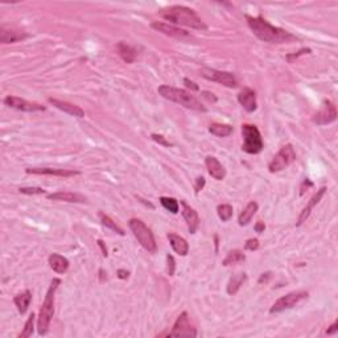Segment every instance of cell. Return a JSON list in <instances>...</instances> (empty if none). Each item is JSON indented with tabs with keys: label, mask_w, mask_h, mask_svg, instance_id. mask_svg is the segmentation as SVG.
<instances>
[{
	"label": "cell",
	"mask_w": 338,
	"mask_h": 338,
	"mask_svg": "<svg viewBox=\"0 0 338 338\" xmlns=\"http://www.w3.org/2000/svg\"><path fill=\"white\" fill-rule=\"evenodd\" d=\"M30 300H32V293H30V291H24L23 293H19L17 296H15L13 303H15V305L17 307V310H19L20 314H24V313L28 310Z\"/></svg>",
	"instance_id": "24"
},
{
	"label": "cell",
	"mask_w": 338,
	"mask_h": 338,
	"mask_svg": "<svg viewBox=\"0 0 338 338\" xmlns=\"http://www.w3.org/2000/svg\"><path fill=\"white\" fill-rule=\"evenodd\" d=\"M26 37L27 34H24L23 32H19V30L7 29L5 27L0 28V42L1 44H12V42H16Z\"/></svg>",
	"instance_id": "23"
},
{
	"label": "cell",
	"mask_w": 338,
	"mask_h": 338,
	"mask_svg": "<svg viewBox=\"0 0 338 338\" xmlns=\"http://www.w3.org/2000/svg\"><path fill=\"white\" fill-rule=\"evenodd\" d=\"M203 78H206L209 81H213V82H217V84H224L226 87H237L238 81L235 78V76L232 73L228 72H221V70H216V69H209L203 68L202 72H201Z\"/></svg>",
	"instance_id": "9"
},
{
	"label": "cell",
	"mask_w": 338,
	"mask_h": 338,
	"mask_svg": "<svg viewBox=\"0 0 338 338\" xmlns=\"http://www.w3.org/2000/svg\"><path fill=\"white\" fill-rule=\"evenodd\" d=\"M169 337H197V330L190 324L188 313L182 312L174 322L172 332L168 333Z\"/></svg>",
	"instance_id": "10"
},
{
	"label": "cell",
	"mask_w": 338,
	"mask_h": 338,
	"mask_svg": "<svg viewBox=\"0 0 338 338\" xmlns=\"http://www.w3.org/2000/svg\"><path fill=\"white\" fill-rule=\"evenodd\" d=\"M337 119V109L333 102L325 101L320 110L313 115L312 120L318 126H325Z\"/></svg>",
	"instance_id": "11"
},
{
	"label": "cell",
	"mask_w": 338,
	"mask_h": 338,
	"mask_svg": "<svg viewBox=\"0 0 338 338\" xmlns=\"http://www.w3.org/2000/svg\"><path fill=\"white\" fill-rule=\"evenodd\" d=\"M305 299H308V292L307 291H295L291 293H287L283 297H280L279 300L275 301V304L271 307L270 313H280L291 309L296 307L297 304H300L301 301H304Z\"/></svg>",
	"instance_id": "8"
},
{
	"label": "cell",
	"mask_w": 338,
	"mask_h": 338,
	"mask_svg": "<svg viewBox=\"0 0 338 338\" xmlns=\"http://www.w3.org/2000/svg\"><path fill=\"white\" fill-rule=\"evenodd\" d=\"M242 136H243V145L242 149L250 155H258L263 151L264 143H263L262 135L259 132L258 127L254 124H243L242 126Z\"/></svg>",
	"instance_id": "5"
},
{
	"label": "cell",
	"mask_w": 338,
	"mask_h": 338,
	"mask_svg": "<svg viewBox=\"0 0 338 338\" xmlns=\"http://www.w3.org/2000/svg\"><path fill=\"white\" fill-rule=\"evenodd\" d=\"M128 226L134 232L135 238L139 241V243L147 250L148 253H155L156 251V241L153 237L152 231L145 226L143 221L138 220V218H132L128 222Z\"/></svg>",
	"instance_id": "6"
},
{
	"label": "cell",
	"mask_w": 338,
	"mask_h": 338,
	"mask_svg": "<svg viewBox=\"0 0 338 338\" xmlns=\"http://www.w3.org/2000/svg\"><path fill=\"white\" fill-rule=\"evenodd\" d=\"M256 211H258V203L254 202V201L249 202L247 203V206H246L245 209H243V211L239 214L238 224L241 225V226L249 225L250 221L253 220V217L255 216V213H256Z\"/></svg>",
	"instance_id": "25"
},
{
	"label": "cell",
	"mask_w": 338,
	"mask_h": 338,
	"mask_svg": "<svg viewBox=\"0 0 338 338\" xmlns=\"http://www.w3.org/2000/svg\"><path fill=\"white\" fill-rule=\"evenodd\" d=\"M26 172L28 174H47V176H57V177H72L80 174L78 170L56 168H27Z\"/></svg>",
	"instance_id": "15"
},
{
	"label": "cell",
	"mask_w": 338,
	"mask_h": 338,
	"mask_svg": "<svg viewBox=\"0 0 338 338\" xmlns=\"http://www.w3.org/2000/svg\"><path fill=\"white\" fill-rule=\"evenodd\" d=\"M209 132L218 138H226L232 134V127L228 124H222V123H213L209 127Z\"/></svg>",
	"instance_id": "28"
},
{
	"label": "cell",
	"mask_w": 338,
	"mask_h": 338,
	"mask_svg": "<svg viewBox=\"0 0 338 338\" xmlns=\"http://www.w3.org/2000/svg\"><path fill=\"white\" fill-rule=\"evenodd\" d=\"M203 186H205V178H203L202 176H201V177H197V180H196V185H195L196 193H199V192L203 189Z\"/></svg>",
	"instance_id": "39"
},
{
	"label": "cell",
	"mask_w": 338,
	"mask_h": 338,
	"mask_svg": "<svg viewBox=\"0 0 338 338\" xmlns=\"http://www.w3.org/2000/svg\"><path fill=\"white\" fill-rule=\"evenodd\" d=\"M337 330H338V322L336 321L333 325L330 326L329 329L326 330V334H328V336H333V334L337 333Z\"/></svg>",
	"instance_id": "41"
},
{
	"label": "cell",
	"mask_w": 338,
	"mask_h": 338,
	"mask_svg": "<svg viewBox=\"0 0 338 338\" xmlns=\"http://www.w3.org/2000/svg\"><path fill=\"white\" fill-rule=\"evenodd\" d=\"M238 102L241 103V106L245 109L247 113H254L258 107L256 103V94L255 91L249 87H245L241 93L238 94Z\"/></svg>",
	"instance_id": "16"
},
{
	"label": "cell",
	"mask_w": 338,
	"mask_h": 338,
	"mask_svg": "<svg viewBox=\"0 0 338 338\" xmlns=\"http://www.w3.org/2000/svg\"><path fill=\"white\" fill-rule=\"evenodd\" d=\"M19 192L23 193V195H29V196L44 195V193H45V190L42 189V188H20Z\"/></svg>",
	"instance_id": "34"
},
{
	"label": "cell",
	"mask_w": 338,
	"mask_h": 338,
	"mask_svg": "<svg viewBox=\"0 0 338 338\" xmlns=\"http://www.w3.org/2000/svg\"><path fill=\"white\" fill-rule=\"evenodd\" d=\"M98 245H99V247H101L102 251H103V256H107V249H106L105 245H103V242H102L101 239L98 241Z\"/></svg>",
	"instance_id": "46"
},
{
	"label": "cell",
	"mask_w": 338,
	"mask_h": 338,
	"mask_svg": "<svg viewBox=\"0 0 338 338\" xmlns=\"http://www.w3.org/2000/svg\"><path fill=\"white\" fill-rule=\"evenodd\" d=\"M182 205V217L185 220L186 225H188V230L190 234H195L197 231V228L199 226V217L197 214V211L192 206H189L185 201H181Z\"/></svg>",
	"instance_id": "14"
},
{
	"label": "cell",
	"mask_w": 338,
	"mask_h": 338,
	"mask_svg": "<svg viewBox=\"0 0 338 338\" xmlns=\"http://www.w3.org/2000/svg\"><path fill=\"white\" fill-rule=\"evenodd\" d=\"M159 15L164 20L172 23L173 26H185L198 30L207 29V26L202 19L193 9L188 8L185 5H172L169 8L161 9Z\"/></svg>",
	"instance_id": "2"
},
{
	"label": "cell",
	"mask_w": 338,
	"mask_h": 338,
	"mask_svg": "<svg viewBox=\"0 0 338 338\" xmlns=\"http://www.w3.org/2000/svg\"><path fill=\"white\" fill-rule=\"evenodd\" d=\"M245 260V254L242 253L241 250H234V251H230V253L227 254V256L225 258L222 264H224V266H234V264H238V263H243Z\"/></svg>",
	"instance_id": "29"
},
{
	"label": "cell",
	"mask_w": 338,
	"mask_h": 338,
	"mask_svg": "<svg viewBox=\"0 0 338 338\" xmlns=\"http://www.w3.org/2000/svg\"><path fill=\"white\" fill-rule=\"evenodd\" d=\"M202 95L205 98H206V99L209 102H217V98L214 97V94H213V93H207V91H203Z\"/></svg>",
	"instance_id": "42"
},
{
	"label": "cell",
	"mask_w": 338,
	"mask_h": 338,
	"mask_svg": "<svg viewBox=\"0 0 338 338\" xmlns=\"http://www.w3.org/2000/svg\"><path fill=\"white\" fill-rule=\"evenodd\" d=\"M184 84H186V87H189V89L195 90V91H198L199 90V87L197 86V84H195L193 81L188 80V78H185V80H184Z\"/></svg>",
	"instance_id": "40"
},
{
	"label": "cell",
	"mask_w": 338,
	"mask_h": 338,
	"mask_svg": "<svg viewBox=\"0 0 338 338\" xmlns=\"http://www.w3.org/2000/svg\"><path fill=\"white\" fill-rule=\"evenodd\" d=\"M48 198L53 201H65V202H86V197L80 193H73V192H57L48 195Z\"/></svg>",
	"instance_id": "20"
},
{
	"label": "cell",
	"mask_w": 338,
	"mask_h": 338,
	"mask_svg": "<svg viewBox=\"0 0 338 338\" xmlns=\"http://www.w3.org/2000/svg\"><path fill=\"white\" fill-rule=\"evenodd\" d=\"M295 160V149H293L291 144H285L284 147L280 148L279 152L275 155V157L268 165V169H270L271 173H278V172H282L285 168H288Z\"/></svg>",
	"instance_id": "7"
},
{
	"label": "cell",
	"mask_w": 338,
	"mask_h": 338,
	"mask_svg": "<svg viewBox=\"0 0 338 338\" xmlns=\"http://www.w3.org/2000/svg\"><path fill=\"white\" fill-rule=\"evenodd\" d=\"M264 228H266L264 224H263V222H258V224H256V226H255V231L259 232V234H262V232L264 231Z\"/></svg>",
	"instance_id": "43"
},
{
	"label": "cell",
	"mask_w": 338,
	"mask_h": 338,
	"mask_svg": "<svg viewBox=\"0 0 338 338\" xmlns=\"http://www.w3.org/2000/svg\"><path fill=\"white\" fill-rule=\"evenodd\" d=\"M159 93L165 99L178 103V105L184 106L186 109L196 111H206V107L199 102V99H197L193 94L184 89H177V87H172V86H168V84H163V86L159 87Z\"/></svg>",
	"instance_id": "4"
},
{
	"label": "cell",
	"mask_w": 338,
	"mask_h": 338,
	"mask_svg": "<svg viewBox=\"0 0 338 338\" xmlns=\"http://www.w3.org/2000/svg\"><path fill=\"white\" fill-rule=\"evenodd\" d=\"M167 262H168V274L172 276L174 274V270H176V263H174V259L172 255H167Z\"/></svg>",
	"instance_id": "37"
},
{
	"label": "cell",
	"mask_w": 338,
	"mask_h": 338,
	"mask_svg": "<svg viewBox=\"0 0 338 338\" xmlns=\"http://www.w3.org/2000/svg\"><path fill=\"white\" fill-rule=\"evenodd\" d=\"M246 20L249 23L250 29L253 30L254 34L264 42L270 44H285L296 40V37L292 33L287 32L285 29L278 28V27L271 26L270 23L264 20L262 16H249L246 15Z\"/></svg>",
	"instance_id": "1"
},
{
	"label": "cell",
	"mask_w": 338,
	"mask_h": 338,
	"mask_svg": "<svg viewBox=\"0 0 338 338\" xmlns=\"http://www.w3.org/2000/svg\"><path fill=\"white\" fill-rule=\"evenodd\" d=\"M152 139L156 141V143L161 144V145H165V147H170L172 144L169 143V141H167L165 140V138L163 135H157V134H152Z\"/></svg>",
	"instance_id": "38"
},
{
	"label": "cell",
	"mask_w": 338,
	"mask_h": 338,
	"mask_svg": "<svg viewBox=\"0 0 338 338\" xmlns=\"http://www.w3.org/2000/svg\"><path fill=\"white\" fill-rule=\"evenodd\" d=\"M59 284H61L59 279L52 280L51 287H49L47 296H45V300L40 308V314H38L37 320V330L40 336H45L49 332L51 321L53 318V314H55V295Z\"/></svg>",
	"instance_id": "3"
},
{
	"label": "cell",
	"mask_w": 338,
	"mask_h": 338,
	"mask_svg": "<svg viewBox=\"0 0 338 338\" xmlns=\"http://www.w3.org/2000/svg\"><path fill=\"white\" fill-rule=\"evenodd\" d=\"M168 239L170 246H172V249L174 250V253L181 255V256L188 255V253H189V245H188V242L184 238L177 235V234H168Z\"/></svg>",
	"instance_id": "21"
},
{
	"label": "cell",
	"mask_w": 338,
	"mask_h": 338,
	"mask_svg": "<svg viewBox=\"0 0 338 338\" xmlns=\"http://www.w3.org/2000/svg\"><path fill=\"white\" fill-rule=\"evenodd\" d=\"M34 313H32L29 317H28V320H27L26 325H24V329H23V332H21L17 337L19 338H27V337H30L32 334H33V325H34Z\"/></svg>",
	"instance_id": "32"
},
{
	"label": "cell",
	"mask_w": 338,
	"mask_h": 338,
	"mask_svg": "<svg viewBox=\"0 0 338 338\" xmlns=\"http://www.w3.org/2000/svg\"><path fill=\"white\" fill-rule=\"evenodd\" d=\"M153 29H156L157 32H161V33L167 34V36H170V37L176 38H188L190 37L189 32H186L185 29H181L176 26H172V24H167V23H161V21H155L151 24Z\"/></svg>",
	"instance_id": "13"
},
{
	"label": "cell",
	"mask_w": 338,
	"mask_h": 338,
	"mask_svg": "<svg viewBox=\"0 0 338 338\" xmlns=\"http://www.w3.org/2000/svg\"><path fill=\"white\" fill-rule=\"evenodd\" d=\"M246 279H247V275L246 274H237L232 276L231 279H230V282H228L227 284V293L228 295H235L238 291H239V288L243 285V283L246 282Z\"/></svg>",
	"instance_id": "27"
},
{
	"label": "cell",
	"mask_w": 338,
	"mask_h": 338,
	"mask_svg": "<svg viewBox=\"0 0 338 338\" xmlns=\"http://www.w3.org/2000/svg\"><path fill=\"white\" fill-rule=\"evenodd\" d=\"M128 271L126 270H119L118 271V278H120V279H127L128 278Z\"/></svg>",
	"instance_id": "44"
},
{
	"label": "cell",
	"mask_w": 338,
	"mask_h": 338,
	"mask_svg": "<svg viewBox=\"0 0 338 338\" xmlns=\"http://www.w3.org/2000/svg\"><path fill=\"white\" fill-rule=\"evenodd\" d=\"M101 221H102V225H103V226L111 228L113 231L118 232L119 235H124V231H123V228L119 227L118 225L115 224L114 221L111 220V218L109 216H105V214H102V213H101Z\"/></svg>",
	"instance_id": "33"
},
{
	"label": "cell",
	"mask_w": 338,
	"mask_h": 338,
	"mask_svg": "<svg viewBox=\"0 0 338 338\" xmlns=\"http://www.w3.org/2000/svg\"><path fill=\"white\" fill-rule=\"evenodd\" d=\"M245 249L249 250V251H255V250L259 249V241L256 238H251L249 241L246 242Z\"/></svg>",
	"instance_id": "35"
},
{
	"label": "cell",
	"mask_w": 338,
	"mask_h": 338,
	"mask_svg": "<svg viewBox=\"0 0 338 338\" xmlns=\"http://www.w3.org/2000/svg\"><path fill=\"white\" fill-rule=\"evenodd\" d=\"M271 278V272H266V274H262V276H260V279H259V283H266L267 280L270 279Z\"/></svg>",
	"instance_id": "45"
},
{
	"label": "cell",
	"mask_w": 338,
	"mask_h": 338,
	"mask_svg": "<svg viewBox=\"0 0 338 338\" xmlns=\"http://www.w3.org/2000/svg\"><path fill=\"white\" fill-rule=\"evenodd\" d=\"M49 266L57 274H65L69 270V260L58 254H52L49 256Z\"/></svg>",
	"instance_id": "22"
},
{
	"label": "cell",
	"mask_w": 338,
	"mask_h": 338,
	"mask_svg": "<svg viewBox=\"0 0 338 338\" xmlns=\"http://www.w3.org/2000/svg\"><path fill=\"white\" fill-rule=\"evenodd\" d=\"M305 53H310V49H308V48H303V49H300L297 53H293V55L287 56V61L288 62H292L293 59L297 58V57H300V56L305 55Z\"/></svg>",
	"instance_id": "36"
},
{
	"label": "cell",
	"mask_w": 338,
	"mask_h": 338,
	"mask_svg": "<svg viewBox=\"0 0 338 338\" xmlns=\"http://www.w3.org/2000/svg\"><path fill=\"white\" fill-rule=\"evenodd\" d=\"M4 103L11 109L15 110L24 111V113H34V111H44L45 107L40 103H33V102H28L26 99L19 97H13V95H8L4 98Z\"/></svg>",
	"instance_id": "12"
},
{
	"label": "cell",
	"mask_w": 338,
	"mask_h": 338,
	"mask_svg": "<svg viewBox=\"0 0 338 338\" xmlns=\"http://www.w3.org/2000/svg\"><path fill=\"white\" fill-rule=\"evenodd\" d=\"M326 192V188H321V189L317 192L316 195L313 196L312 198H310V201L308 202V205L303 209V211H301L300 217H299V220H297V226H301V225L304 224L305 221L308 220V217L310 216V213H312L313 207L316 206L317 203L321 201V198L324 197V195H325Z\"/></svg>",
	"instance_id": "19"
},
{
	"label": "cell",
	"mask_w": 338,
	"mask_h": 338,
	"mask_svg": "<svg viewBox=\"0 0 338 338\" xmlns=\"http://www.w3.org/2000/svg\"><path fill=\"white\" fill-rule=\"evenodd\" d=\"M116 49H118L119 56H120V57H122L127 63H131L135 61L136 51L132 47H130V45H127L126 42H123V41L119 42Z\"/></svg>",
	"instance_id": "26"
},
{
	"label": "cell",
	"mask_w": 338,
	"mask_h": 338,
	"mask_svg": "<svg viewBox=\"0 0 338 338\" xmlns=\"http://www.w3.org/2000/svg\"><path fill=\"white\" fill-rule=\"evenodd\" d=\"M160 202L167 210L173 213V214H177L178 210H180V203H178V201L176 198H172V197H161Z\"/></svg>",
	"instance_id": "30"
},
{
	"label": "cell",
	"mask_w": 338,
	"mask_h": 338,
	"mask_svg": "<svg viewBox=\"0 0 338 338\" xmlns=\"http://www.w3.org/2000/svg\"><path fill=\"white\" fill-rule=\"evenodd\" d=\"M205 164H206L207 172H209L211 177L216 178L218 181L224 180L225 176H226V169L224 168V165L221 164L216 157L207 156L206 160H205Z\"/></svg>",
	"instance_id": "18"
},
{
	"label": "cell",
	"mask_w": 338,
	"mask_h": 338,
	"mask_svg": "<svg viewBox=\"0 0 338 338\" xmlns=\"http://www.w3.org/2000/svg\"><path fill=\"white\" fill-rule=\"evenodd\" d=\"M49 102L52 105L57 107L58 110L66 113V114L72 115V116H77V118H84V111L81 109L80 106L73 105L70 102H65V101H59V99H55V98H49Z\"/></svg>",
	"instance_id": "17"
},
{
	"label": "cell",
	"mask_w": 338,
	"mask_h": 338,
	"mask_svg": "<svg viewBox=\"0 0 338 338\" xmlns=\"http://www.w3.org/2000/svg\"><path fill=\"white\" fill-rule=\"evenodd\" d=\"M217 213H218V217H220L221 221L227 222L232 217V206L231 205H227V203L220 205V206L217 207Z\"/></svg>",
	"instance_id": "31"
}]
</instances>
